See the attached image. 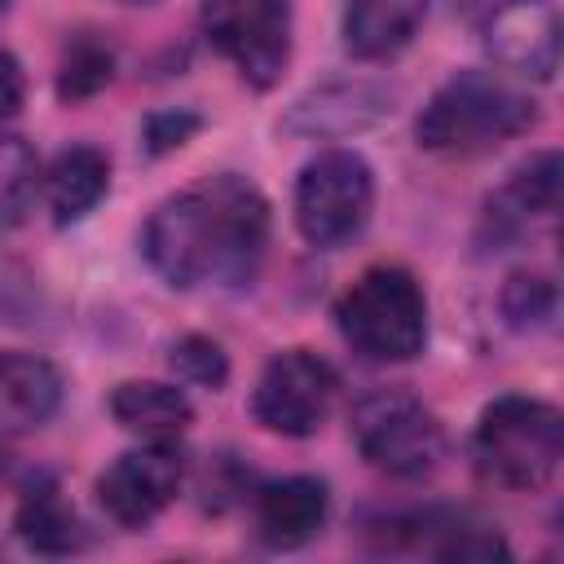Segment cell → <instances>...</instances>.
<instances>
[{
    "instance_id": "603a6c76",
    "label": "cell",
    "mask_w": 564,
    "mask_h": 564,
    "mask_svg": "<svg viewBox=\"0 0 564 564\" xmlns=\"http://www.w3.org/2000/svg\"><path fill=\"white\" fill-rule=\"evenodd\" d=\"M189 132H198V115H154L145 123V145L150 154H163V150L185 145Z\"/></svg>"
},
{
    "instance_id": "ac0fdd59",
    "label": "cell",
    "mask_w": 564,
    "mask_h": 564,
    "mask_svg": "<svg viewBox=\"0 0 564 564\" xmlns=\"http://www.w3.org/2000/svg\"><path fill=\"white\" fill-rule=\"evenodd\" d=\"M13 529L40 555H70L84 546V524L75 520V511L66 507V498L57 494L53 480H40L22 494Z\"/></svg>"
},
{
    "instance_id": "5b68a950",
    "label": "cell",
    "mask_w": 564,
    "mask_h": 564,
    "mask_svg": "<svg viewBox=\"0 0 564 564\" xmlns=\"http://www.w3.org/2000/svg\"><path fill=\"white\" fill-rule=\"evenodd\" d=\"M352 445L361 449V458L397 480H419L432 476L445 458V427L441 419L410 392L401 388H379L366 392L352 405L348 419Z\"/></svg>"
},
{
    "instance_id": "9c48e42d",
    "label": "cell",
    "mask_w": 564,
    "mask_h": 564,
    "mask_svg": "<svg viewBox=\"0 0 564 564\" xmlns=\"http://www.w3.org/2000/svg\"><path fill=\"white\" fill-rule=\"evenodd\" d=\"M185 485V454L172 441H145L141 449L119 454L97 476V502L123 529L150 524Z\"/></svg>"
},
{
    "instance_id": "6da1fadb",
    "label": "cell",
    "mask_w": 564,
    "mask_h": 564,
    "mask_svg": "<svg viewBox=\"0 0 564 564\" xmlns=\"http://www.w3.org/2000/svg\"><path fill=\"white\" fill-rule=\"evenodd\" d=\"M269 247V203L264 194L234 176H207L154 207L141 251L150 269L181 291L225 286L238 291L256 278Z\"/></svg>"
},
{
    "instance_id": "7a4b0ae2",
    "label": "cell",
    "mask_w": 564,
    "mask_h": 564,
    "mask_svg": "<svg viewBox=\"0 0 564 564\" xmlns=\"http://www.w3.org/2000/svg\"><path fill=\"white\" fill-rule=\"evenodd\" d=\"M533 123H538V106L529 93L485 70H458L427 97L414 132H419V145L432 154L476 159L529 132Z\"/></svg>"
},
{
    "instance_id": "30bf717a",
    "label": "cell",
    "mask_w": 564,
    "mask_h": 564,
    "mask_svg": "<svg viewBox=\"0 0 564 564\" xmlns=\"http://www.w3.org/2000/svg\"><path fill=\"white\" fill-rule=\"evenodd\" d=\"M489 57L516 75L551 79L560 62V18L551 0H494L471 22Z\"/></svg>"
},
{
    "instance_id": "ffe728a7",
    "label": "cell",
    "mask_w": 564,
    "mask_h": 564,
    "mask_svg": "<svg viewBox=\"0 0 564 564\" xmlns=\"http://www.w3.org/2000/svg\"><path fill=\"white\" fill-rule=\"evenodd\" d=\"M40 189L35 150L22 137H0V229H13Z\"/></svg>"
},
{
    "instance_id": "cb8c5ba5",
    "label": "cell",
    "mask_w": 564,
    "mask_h": 564,
    "mask_svg": "<svg viewBox=\"0 0 564 564\" xmlns=\"http://www.w3.org/2000/svg\"><path fill=\"white\" fill-rule=\"evenodd\" d=\"M22 97H26V79H22V66L13 53L0 48V119L18 115L22 110Z\"/></svg>"
},
{
    "instance_id": "d4e9b609",
    "label": "cell",
    "mask_w": 564,
    "mask_h": 564,
    "mask_svg": "<svg viewBox=\"0 0 564 564\" xmlns=\"http://www.w3.org/2000/svg\"><path fill=\"white\" fill-rule=\"evenodd\" d=\"M0 471H4V454H0Z\"/></svg>"
},
{
    "instance_id": "e0dca14e",
    "label": "cell",
    "mask_w": 564,
    "mask_h": 564,
    "mask_svg": "<svg viewBox=\"0 0 564 564\" xmlns=\"http://www.w3.org/2000/svg\"><path fill=\"white\" fill-rule=\"evenodd\" d=\"M110 185V163L101 150L93 145H70L53 159L48 176H44V194H48V212L57 225H70L79 216H88L101 194Z\"/></svg>"
},
{
    "instance_id": "d6986e66",
    "label": "cell",
    "mask_w": 564,
    "mask_h": 564,
    "mask_svg": "<svg viewBox=\"0 0 564 564\" xmlns=\"http://www.w3.org/2000/svg\"><path fill=\"white\" fill-rule=\"evenodd\" d=\"M115 75V48L101 35H70L57 62V97L62 101H84L101 93Z\"/></svg>"
},
{
    "instance_id": "8fae6325",
    "label": "cell",
    "mask_w": 564,
    "mask_h": 564,
    "mask_svg": "<svg viewBox=\"0 0 564 564\" xmlns=\"http://www.w3.org/2000/svg\"><path fill=\"white\" fill-rule=\"evenodd\" d=\"M560 212V154L542 150L529 163H520L507 185L489 198L485 207V234L489 242L507 247L516 238H524L538 220H555Z\"/></svg>"
},
{
    "instance_id": "5bb4252c",
    "label": "cell",
    "mask_w": 564,
    "mask_h": 564,
    "mask_svg": "<svg viewBox=\"0 0 564 564\" xmlns=\"http://www.w3.org/2000/svg\"><path fill=\"white\" fill-rule=\"evenodd\" d=\"M62 405V375L35 352H0V436H22Z\"/></svg>"
},
{
    "instance_id": "4316f807",
    "label": "cell",
    "mask_w": 564,
    "mask_h": 564,
    "mask_svg": "<svg viewBox=\"0 0 564 564\" xmlns=\"http://www.w3.org/2000/svg\"><path fill=\"white\" fill-rule=\"evenodd\" d=\"M132 4H141V0H132Z\"/></svg>"
},
{
    "instance_id": "484cf974",
    "label": "cell",
    "mask_w": 564,
    "mask_h": 564,
    "mask_svg": "<svg viewBox=\"0 0 564 564\" xmlns=\"http://www.w3.org/2000/svg\"><path fill=\"white\" fill-rule=\"evenodd\" d=\"M0 9H4V0H0Z\"/></svg>"
},
{
    "instance_id": "4fadbf2b",
    "label": "cell",
    "mask_w": 564,
    "mask_h": 564,
    "mask_svg": "<svg viewBox=\"0 0 564 564\" xmlns=\"http://www.w3.org/2000/svg\"><path fill=\"white\" fill-rule=\"evenodd\" d=\"M326 511H330V494L317 476H286L256 494V533L269 546L291 551L304 546L326 524Z\"/></svg>"
},
{
    "instance_id": "ba28073f",
    "label": "cell",
    "mask_w": 564,
    "mask_h": 564,
    "mask_svg": "<svg viewBox=\"0 0 564 564\" xmlns=\"http://www.w3.org/2000/svg\"><path fill=\"white\" fill-rule=\"evenodd\" d=\"M339 397V375L308 348H286L264 361L251 388V419L278 436H313Z\"/></svg>"
},
{
    "instance_id": "44dd1931",
    "label": "cell",
    "mask_w": 564,
    "mask_h": 564,
    "mask_svg": "<svg viewBox=\"0 0 564 564\" xmlns=\"http://www.w3.org/2000/svg\"><path fill=\"white\" fill-rule=\"evenodd\" d=\"M167 366H172V375H176L181 383L207 388V392H220L225 379H229V361H225L220 344L207 339V335H185V339H176L172 352H167Z\"/></svg>"
},
{
    "instance_id": "3957f363",
    "label": "cell",
    "mask_w": 564,
    "mask_h": 564,
    "mask_svg": "<svg viewBox=\"0 0 564 564\" xmlns=\"http://www.w3.org/2000/svg\"><path fill=\"white\" fill-rule=\"evenodd\" d=\"M471 458L498 489H542L564 458V419L538 397H498L476 423Z\"/></svg>"
},
{
    "instance_id": "7c38bea8",
    "label": "cell",
    "mask_w": 564,
    "mask_h": 564,
    "mask_svg": "<svg viewBox=\"0 0 564 564\" xmlns=\"http://www.w3.org/2000/svg\"><path fill=\"white\" fill-rule=\"evenodd\" d=\"M392 110V93L379 88V84H322L313 93H304L291 115H286V132H300V137H348V132H361L370 123H379L383 115Z\"/></svg>"
},
{
    "instance_id": "52a82bcc",
    "label": "cell",
    "mask_w": 564,
    "mask_h": 564,
    "mask_svg": "<svg viewBox=\"0 0 564 564\" xmlns=\"http://www.w3.org/2000/svg\"><path fill=\"white\" fill-rule=\"evenodd\" d=\"M203 31L242 84L260 93L291 62V0H203Z\"/></svg>"
},
{
    "instance_id": "277c9868",
    "label": "cell",
    "mask_w": 564,
    "mask_h": 564,
    "mask_svg": "<svg viewBox=\"0 0 564 564\" xmlns=\"http://www.w3.org/2000/svg\"><path fill=\"white\" fill-rule=\"evenodd\" d=\"M335 326L366 361H410L427 344V300L410 269L375 264L339 295Z\"/></svg>"
},
{
    "instance_id": "8992f818",
    "label": "cell",
    "mask_w": 564,
    "mask_h": 564,
    "mask_svg": "<svg viewBox=\"0 0 564 564\" xmlns=\"http://www.w3.org/2000/svg\"><path fill=\"white\" fill-rule=\"evenodd\" d=\"M375 207V172L352 150L317 154L295 181V225L313 247H339L361 234Z\"/></svg>"
},
{
    "instance_id": "7402d4cb",
    "label": "cell",
    "mask_w": 564,
    "mask_h": 564,
    "mask_svg": "<svg viewBox=\"0 0 564 564\" xmlns=\"http://www.w3.org/2000/svg\"><path fill=\"white\" fill-rule=\"evenodd\" d=\"M502 317L516 330H538L555 317V286L538 273H516L502 286Z\"/></svg>"
},
{
    "instance_id": "9a60e30c",
    "label": "cell",
    "mask_w": 564,
    "mask_h": 564,
    "mask_svg": "<svg viewBox=\"0 0 564 564\" xmlns=\"http://www.w3.org/2000/svg\"><path fill=\"white\" fill-rule=\"evenodd\" d=\"M432 0H352L344 13V48L361 62L397 57L423 26Z\"/></svg>"
},
{
    "instance_id": "2e32d148",
    "label": "cell",
    "mask_w": 564,
    "mask_h": 564,
    "mask_svg": "<svg viewBox=\"0 0 564 564\" xmlns=\"http://www.w3.org/2000/svg\"><path fill=\"white\" fill-rule=\"evenodd\" d=\"M110 414L123 432L141 436V441H176L194 410H189V397L172 383H150V379H132V383H119L110 392Z\"/></svg>"
}]
</instances>
